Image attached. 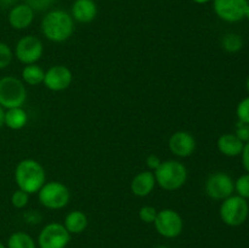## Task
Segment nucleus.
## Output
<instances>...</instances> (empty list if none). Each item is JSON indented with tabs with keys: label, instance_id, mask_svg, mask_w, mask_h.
Returning a JSON list of instances; mask_svg holds the SVG:
<instances>
[{
	"label": "nucleus",
	"instance_id": "f257e3e1",
	"mask_svg": "<svg viewBox=\"0 0 249 248\" xmlns=\"http://www.w3.org/2000/svg\"><path fill=\"white\" fill-rule=\"evenodd\" d=\"M41 33L53 43H63L74 32V19L65 10H50L41 19Z\"/></svg>",
	"mask_w": 249,
	"mask_h": 248
},
{
	"label": "nucleus",
	"instance_id": "f03ea898",
	"mask_svg": "<svg viewBox=\"0 0 249 248\" xmlns=\"http://www.w3.org/2000/svg\"><path fill=\"white\" fill-rule=\"evenodd\" d=\"M15 182L19 190L28 195L38 194L46 182V172L36 159L24 158L15 168Z\"/></svg>",
	"mask_w": 249,
	"mask_h": 248
},
{
	"label": "nucleus",
	"instance_id": "7ed1b4c3",
	"mask_svg": "<svg viewBox=\"0 0 249 248\" xmlns=\"http://www.w3.org/2000/svg\"><path fill=\"white\" fill-rule=\"evenodd\" d=\"M156 184L165 191H177L187 181V168L181 162L175 159L162 160L160 167L153 172Z\"/></svg>",
	"mask_w": 249,
	"mask_h": 248
},
{
	"label": "nucleus",
	"instance_id": "20e7f679",
	"mask_svg": "<svg viewBox=\"0 0 249 248\" xmlns=\"http://www.w3.org/2000/svg\"><path fill=\"white\" fill-rule=\"evenodd\" d=\"M27 101V89L24 83L14 75L0 79V106L5 109L23 107Z\"/></svg>",
	"mask_w": 249,
	"mask_h": 248
},
{
	"label": "nucleus",
	"instance_id": "39448f33",
	"mask_svg": "<svg viewBox=\"0 0 249 248\" xmlns=\"http://www.w3.org/2000/svg\"><path fill=\"white\" fill-rule=\"evenodd\" d=\"M38 199L40 204L51 211L65 208L71 199L68 187L61 181H46L38 191Z\"/></svg>",
	"mask_w": 249,
	"mask_h": 248
},
{
	"label": "nucleus",
	"instance_id": "423d86ee",
	"mask_svg": "<svg viewBox=\"0 0 249 248\" xmlns=\"http://www.w3.org/2000/svg\"><path fill=\"white\" fill-rule=\"evenodd\" d=\"M219 214L224 224L228 226H240L247 220L249 204L247 199L238 195H232L221 202Z\"/></svg>",
	"mask_w": 249,
	"mask_h": 248
},
{
	"label": "nucleus",
	"instance_id": "0eeeda50",
	"mask_svg": "<svg viewBox=\"0 0 249 248\" xmlns=\"http://www.w3.org/2000/svg\"><path fill=\"white\" fill-rule=\"evenodd\" d=\"M153 225H155L156 231L165 238L179 237L184 230L182 216L177 211L170 208L158 211Z\"/></svg>",
	"mask_w": 249,
	"mask_h": 248
},
{
	"label": "nucleus",
	"instance_id": "6e6552de",
	"mask_svg": "<svg viewBox=\"0 0 249 248\" xmlns=\"http://www.w3.org/2000/svg\"><path fill=\"white\" fill-rule=\"evenodd\" d=\"M204 191L207 196L215 201H224L232 196L235 192V181L224 172H215L207 177L204 182Z\"/></svg>",
	"mask_w": 249,
	"mask_h": 248
},
{
	"label": "nucleus",
	"instance_id": "1a4fd4ad",
	"mask_svg": "<svg viewBox=\"0 0 249 248\" xmlns=\"http://www.w3.org/2000/svg\"><path fill=\"white\" fill-rule=\"evenodd\" d=\"M71 241V233L61 223H49L38 236L39 248H66Z\"/></svg>",
	"mask_w": 249,
	"mask_h": 248
},
{
	"label": "nucleus",
	"instance_id": "9d476101",
	"mask_svg": "<svg viewBox=\"0 0 249 248\" xmlns=\"http://www.w3.org/2000/svg\"><path fill=\"white\" fill-rule=\"evenodd\" d=\"M14 53L17 60L24 66L32 65L41 58L44 53V45L38 36L24 35L16 43Z\"/></svg>",
	"mask_w": 249,
	"mask_h": 248
},
{
	"label": "nucleus",
	"instance_id": "9b49d317",
	"mask_svg": "<svg viewBox=\"0 0 249 248\" xmlns=\"http://www.w3.org/2000/svg\"><path fill=\"white\" fill-rule=\"evenodd\" d=\"M248 0H213L216 16L229 23H235L245 18Z\"/></svg>",
	"mask_w": 249,
	"mask_h": 248
},
{
	"label": "nucleus",
	"instance_id": "f8f14e48",
	"mask_svg": "<svg viewBox=\"0 0 249 248\" xmlns=\"http://www.w3.org/2000/svg\"><path fill=\"white\" fill-rule=\"evenodd\" d=\"M72 82L73 74L70 68L63 65H55L45 72L43 84L51 91L60 92L68 89Z\"/></svg>",
	"mask_w": 249,
	"mask_h": 248
},
{
	"label": "nucleus",
	"instance_id": "ddd939ff",
	"mask_svg": "<svg viewBox=\"0 0 249 248\" xmlns=\"http://www.w3.org/2000/svg\"><path fill=\"white\" fill-rule=\"evenodd\" d=\"M196 139L191 133L185 130L175 131L168 140V147L174 156L180 158H186L194 155L196 151Z\"/></svg>",
	"mask_w": 249,
	"mask_h": 248
},
{
	"label": "nucleus",
	"instance_id": "4468645a",
	"mask_svg": "<svg viewBox=\"0 0 249 248\" xmlns=\"http://www.w3.org/2000/svg\"><path fill=\"white\" fill-rule=\"evenodd\" d=\"M34 15H36V11L26 2H22V4H16L10 9L7 21L14 29L22 31V29L28 28L33 23Z\"/></svg>",
	"mask_w": 249,
	"mask_h": 248
},
{
	"label": "nucleus",
	"instance_id": "2eb2a0df",
	"mask_svg": "<svg viewBox=\"0 0 249 248\" xmlns=\"http://www.w3.org/2000/svg\"><path fill=\"white\" fill-rule=\"evenodd\" d=\"M97 4L95 0H74L71 7V16L74 22L90 23L97 16Z\"/></svg>",
	"mask_w": 249,
	"mask_h": 248
},
{
	"label": "nucleus",
	"instance_id": "dca6fc26",
	"mask_svg": "<svg viewBox=\"0 0 249 248\" xmlns=\"http://www.w3.org/2000/svg\"><path fill=\"white\" fill-rule=\"evenodd\" d=\"M156 177L151 170H143L138 173L130 182V190L134 196L147 197L156 187Z\"/></svg>",
	"mask_w": 249,
	"mask_h": 248
},
{
	"label": "nucleus",
	"instance_id": "f3484780",
	"mask_svg": "<svg viewBox=\"0 0 249 248\" xmlns=\"http://www.w3.org/2000/svg\"><path fill=\"white\" fill-rule=\"evenodd\" d=\"M216 147L226 157H237L242 153L245 142L236 134H223L216 141Z\"/></svg>",
	"mask_w": 249,
	"mask_h": 248
},
{
	"label": "nucleus",
	"instance_id": "a211bd4d",
	"mask_svg": "<svg viewBox=\"0 0 249 248\" xmlns=\"http://www.w3.org/2000/svg\"><path fill=\"white\" fill-rule=\"evenodd\" d=\"M88 224H89V221H88V216L84 212L72 211L66 215L63 225L71 235L72 233L78 235V233L84 232L85 229L88 228Z\"/></svg>",
	"mask_w": 249,
	"mask_h": 248
},
{
	"label": "nucleus",
	"instance_id": "6ab92c4d",
	"mask_svg": "<svg viewBox=\"0 0 249 248\" xmlns=\"http://www.w3.org/2000/svg\"><path fill=\"white\" fill-rule=\"evenodd\" d=\"M28 123V114L23 107H15L5 111V125L11 130H21Z\"/></svg>",
	"mask_w": 249,
	"mask_h": 248
},
{
	"label": "nucleus",
	"instance_id": "aec40b11",
	"mask_svg": "<svg viewBox=\"0 0 249 248\" xmlns=\"http://www.w3.org/2000/svg\"><path fill=\"white\" fill-rule=\"evenodd\" d=\"M22 80L24 84L36 85L43 84L44 82V75H45V71L38 66L36 63H32V65H26L22 70Z\"/></svg>",
	"mask_w": 249,
	"mask_h": 248
},
{
	"label": "nucleus",
	"instance_id": "412c9836",
	"mask_svg": "<svg viewBox=\"0 0 249 248\" xmlns=\"http://www.w3.org/2000/svg\"><path fill=\"white\" fill-rule=\"evenodd\" d=\"M7 248H36L34 238L23 231H16L11 233L7 240Z\"/></svg>",
	"mask_w": 249,
	"mask_h": 248
},
{
	"label": "nucleus",
	"instance_id": "4be33fe9",
	"mask_svg": "<svg viewBox=\"0 0 249 248\" xmlns=\"http://www.w3.org/2000/svg\"><path fill=\"white\" fill-rule=\"evenodd\" d=\"M221 46L228 53H238L243 46V40L238 34L228 33L221 39Z\"/></svg>",
	"mask_w": 249,
	"mask_h": 248
},
{
	"label": "nucleus",
	"instance_id": "5701e85b",
	"mask_svg": "<svg viewBox=\"0 0 249 248\" xmlns=\"http://www.w3.org/2000/svg\"><path fill=\"white\" fill-rule=\"evenodd\" d=\"M235 191L242 198L249 199V173L243 174L235 181Z\"/></svg>",
	"mask_w": 249,
	"mask_h": 248
},
{
	"label": "nucleus",
	"instance_id": "b1692460",
	"mask_svg": "<svg viewBox=\"0 0 249 248\" xmlns=\"http://www.w3.org/2000/svg\"><path fill=\"white\" fill-rule=\"evenodd\" d=\"M29 202V195L22 190L17 189L14 194L11 195V204L16 209L26 208Z\"/></svg>",
	"mask_w": 249,
	"mask_h": 248
},
{
	"label": "nucleus",
	"instance_id": "393cba45",
	"mask_svg": "<svg viewBox=\"0 0 249 248\" xmlns=\"http://www.w3.org/2000/svg\"><path fill=\"white\" fill-rule=\"evenodd\" d=\"M14 53L6 43L0 41V70H4L11 63Z\"/></svg>",
	"mask_w": 249,
	"mask_h": 248
},
{
	"label": "nucleus",
	"instance_id": "a878e982",
	"mask_svg": "<svg viewBox=\"0 0 249 248\" xmlns=\"http://www.w3.org/2000/svg\"><path fill=\"white\" fill-rule=\"evenodd\" d=\"M236 116H237L238 122L245 124H249V96L245 97L236 108Z\"/></svg>",
	"mask_w": 249,
	"mask_h": 248
},
{
	"label": "nucleus",
	"instance_id": "bb28decb",
	"mask_svg": "<svg viewBox=\"0 0 249 248\" xmlns=\"http://www.w3.org/2000/svg\"><path fill=\"white\" fill-rule=\"evenodd\" d=\"M157 209L152 206H143L139 211V218L145 224H153L157 216Z\"/></svg>",
	"mask_w": 249,
	"mask_h": 248
},
{
	"label": "nucleus",
	"instance_id": "cd10ccee",
	"mask_svg": "<svg viewBox=\"0 0 249 248\" xmlns=\"http://www.w3.org/2000/svg\"><path fill=\"white\" fill-rule=\"evenodd\" d=\"M56 0H24L28 6H31L34 11H45L50 9Z\"/></svg>",
	"mask_w": 249,
	"mask_h": 248
},
{
	"label": "nucleus",
	"instance_id": "c85d7f7f",
	"mask_svg": "<svg viewBox=\"0 0 249 248\" xmlns=\"http://www.w3.org/2000/svg\"><path fill=\"white\" fill-rule=\"evenodd\" d=\"M236 135L243 141V142H249V124H245L238 122V125L236 128Z\"/></svg>",
	"mask_w": 249,
	"mask_h": 248
},
{
	"label": "nucleus",
	"instance_id": "c756f323",
	"mask_svg": "<svg viewBox=\"0 0 249 248\" xmlns=\"http://www.w3.org/2000/svg\"><path fill=\"white\" fill-rule=\"evenodd\" d=\"M160 163H162V159L157 155H150L146 158V165H147L148 170H151V172H155L160 167Z\"/></svg>",
	"mask_w": 249,
	"mask_h": 248
},
{
	"label": "nucleus",
	"instance_id": "7c9ffc66",
	"mask_svg": "<svg viewBox=\"0 0 249 248\" xmlns=\"http://www.w3.org/2000/svg\"><path fill=\"white\" fill-rule=\"evenodd\" d=\"M241 157H242L243 168L246 169V172L249 173V142L245 143V147H243L242 153H241Z\"/></svg>",
	"mask_w": 249,
	"mask_h": 248
},
{
	"label": "nucleus",
	"instance_id": "2f4dec72",
	"mask_svg": "<svg viewBox=\"0 0 249 248\" xmlns=\"http://www.w3.org/2000/svg\"><path fill=\"white\" fill-rule=\"evenodd\" d=\"M26 220L28 221H32V223H34V224H38V223H40V220H41V215L40 214L38 213V212H36V211H31V212H28V213L26 214Z\"/></svg>",
	"mask_w": 249,
	"mask_h": 248
},
{
	"label": "nucleus",
	"instance_id": "473e14b6",
	"mask_svg": "<svg viewBox=\"0 0 249 248\" xmlns=\"http://www.w3.org/2000/svg\"><path fill=\"white\" fill-rule=\"evenodd\" d=\"M16 1L17 0H0V7H4V9L10 7L11 9L12 6L16 5Z\"/></svg>",
	"mask_w": 249,
	"mask_h": 248
},
{
	"label": "nucleus",
	"instance_id": "72a5a7b5",
	"mask_svg": "<svg viewBox=\"0 0 249 248\" xmlns=\"http://www.w3.org/2000/svg\"><path fill=\"white\" fill-rule=\"evenodd\" d=\"M5 125V108L0 106V129Z\"/></svg>",
	"mask_w": 249,
	"mask_h": 248
},
{
	"label": "nucleus",
	"instance_id": "f704fd0d",
	"mask_svg": "<svg viewBox=\"0 0 249 248\" xmlns=\"http://www.w3.org/2000/svg\"><path fill=\"white\" fill-rule=\"evenodd\" d=\"M192 1L196 2V4H198V5H204V4H207V2L211 1V0H192Z\"/></svg>",
	"mask_w": 249,
	"mask_h": 248
},
{
	"label": "nucleus",
	"instance_id": "c9c22d12",
	"mask_svg": "<svg viewBox=\"0 0 249 248\" xmlns=\"http://www.w3.org/2000/svg\"><path fill=\"white\" fill-rule=\"evenodd\" d=\"M245 17H246V18H247L248 21H249V4H248L247 9H246V14H245Z\"/></svg>",
	"mask_w": 249,
	"mask_h": 248
},
{
	"label": "nucleus",
	"instance_id": "e433bc0d",
	"mask_svg": "<svg viewBox=\"0 0 249 248\" xmlns=\"http://www.w3.org/2000/svg\"><path fill=\"white\" fill-rule=\"evenodd\" d=\"M246 88H247V90L249 92V77L247 78V80H246Z\"/></svg>",
	"mask_w": 249,
	"mask_h": 248
},
{
	"label": "nucleus",
	"instance_id": "4c0bfd02",
	"mask_svg": "<svg viewBox=\"0 0 249 248\" xmlns=\"http://www.w3.org/2000/svg\"><path fill=\"white\" fill-rule=\"evenodd\" d=\"M0 248H7V247H6V246H5V245H4V243H2V242H1V241H0Z\"/></svg>",
	"mask_w": 249,
	"mask_h": 248
},
{
	"label": "nucleus",
	"instance_id": "58836bf2",
	"mask_svg": "<svg viewBox=\"0 0 249 248\" xmlns=\"http://www.w3.org/2000/svg\"><path fill=\"white\" fill-rule=\"evenodd\" d=\"M155 248H169V247H165V246H158V247H155Z\"/></svg>",
	"mask_w": 249,
	"mask_h": 248
}]
</instances>
